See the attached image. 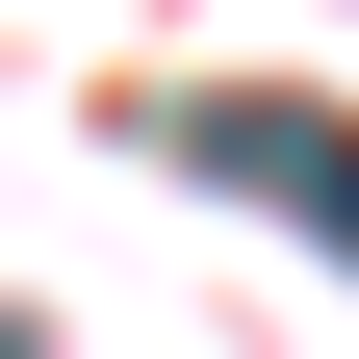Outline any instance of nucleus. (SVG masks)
<instances>
[{
    "mask_svg": "<svg viewBox=\"0 0 359 359\" xmlns=\"http://www.w3.org/2000/svg\"><path fill=\"white\" fill-rule=\"evenodd\" d=\"M0 359H26V334H0Z\"/></svg>",
    "mask_w": 359,
    "mask_h": 359,
    "instance_id": "obj_2",
    "label": "nucleus"
},
{
    "mask_svg": "<svg viewBox=\"0 0 359 359\" xmlns=\"http://www.w3.org/2000/svg\"><path fill=\"white\" fill-rule=\"evenodd\" d=\"M180 154L231 180V205H283V231L359 257V128H334V103H180Z\"/></svg>",
    "mask_w": 359,
    "mask_h": 359,
    "instance_id": "obj_1",
    "label": "nucleus"
}]
</instances>
